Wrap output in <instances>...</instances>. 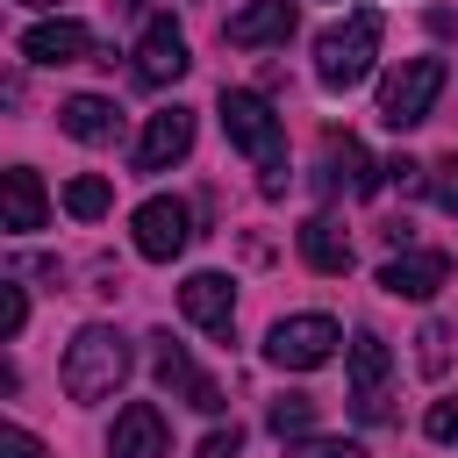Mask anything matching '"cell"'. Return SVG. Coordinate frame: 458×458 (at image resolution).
<instances>
[{
  "label": "cell",
  "mask_w": 458,
  "mask_h": 458,
  "mask_svg": "<svg viewBox=\"0 0 458 458\" xmlns=\"http://www.w3.org/2000/svg\"><path fill=\"white\" fill-rule=\"evenodd\" d=\"M21 322H29V293L7 279V286H0V336H21Z\"/></svg>",
  "instance_id": "cell-24"
},
{
  "label": "cell",
  "mask_w": 458,
  "mask_h": 458,
  "mask_svg": "<svg viewBox=\"0 0 458 458\" xmlns=\"http://www.w3.org/2000/svg\"><path fill=\"white\" fill-rule=\"evenodd\" d=\"M293 36V0H250L222 21V43L236 50H265V43H286Z\"/></svg>",
  "instance_id": "cell-15"
},
{
  "label": "cell",
  "mask_w": 458,
  "mask_h": 458,
  "mask_svg": "<svg viewBox=\"0 0 458 458\" xmlns=\"http://www.w3.org/2000/svg\"><path fill=\"white\" fill-rule=\"evenodd\" d=\"M301 258L315 265V272H351V236H344V222L336 215H308L301 222Z\"/></svg>",
  "instance_id": "cell-18"
},
{
  "label": "cell",
  "mask_w": 458,
  "mask_h": 458,
  "mask_svg": "<svg viewBox=\"0 0 458 458\" xmlns=\"http://www.w3.org/2000/svg\"><path fill=\"white\" fill-rule=\"evenodd\" d=\"M193 150V107H157L143 122V143H136V172H165Z\"/></svg>",
  "instance_id": "cell-11"
},
{
  "label": "cell",
  "mask_w": 458,
  "mask_h": 458,
  "mask_svg": "<svg viewBox=\"0 0 458 458\" xmlns=\"http://www.w3.org/2000/svg\"><path fill=\"white\" fill-rule=\"evenodd\" d=\"M236 451H243V429L229 422V429H215V437H200V451H193V458H236Z\"/></svg>",
  "instance_id": "cell-26"
},
{
  "label": "cell",
  "mask_w": 458,
  "mask_h": 458,
  "mask_svg": "<svg viewBox=\"0 0 458 458\" xmlns=\"http://www.w3.org/2000/svg\"><path fill=\"white\" fill-rule=\"evenodd\" d=\"M372 186H379V165L365 157V143H358V136H329V143H322V193L365 200Z\"/></svg>",
  "instance_id": "cell-16"
},
{
  "label": "cell",
  "mask_w": 458,
  "mask_h": 458,
  "mask_svg": "<svg viewBox=\"0 0 458 458\" xmlns=\"http://www.w3.org/2000/svg\"><path fill=\"white\" fill-rule=\"evenodd\" d=\"M415 365H422V379H444V365H451V329H444V322H422Z\"/></svg>",
  "instance_id": "cell-22"
},
{
  "label": "cell",
  "mask_w": 458,
  "mask_h": 458,
  "mask_svg": "<svg viewBox=\"0 0 458 458\" xmlns=\"http://www.w3.org/2000/svg\"><path fill=\"white\" fill-rule=\"evenodd\" d=\"M21 57L29 64H79V57H93V29L72 14H50V21L21 29Z\"/></svg>",
  "instance_id": "cell-10"
},
{
  "label": "cell",
  "mask_w": 458,
  "mask_h": 458,
  "mask_svg": "<svg viewBox=\"0 0 458 458\" xmlns=\"http://www.w3.org/2000/svg\"><path fill=\"white\" fill-rule=\"evenodd\" d=\"M43 215H50V200H43V179H36L29 165H14V172L0 179V222H7L14 236H36V229H43Z\"/></svg>",
  "instance_id": "cell-17"
},
{
  "label": "cell",
  "mask_w": 458,
  "mask_h": 458,
  "mask_svg": "<svg viewBox=\"0 0 458 458\" xmlns=\"http://www.w3.org/2000/svg\"><path fill=\"white\" fill-rule=\"evenodd\" d=\"M129 229H136V250H143L150 265H172V258L193 243V208L172 200V193H150V200L129 215Z\"/></svg>",
  "instance_id": "cell-6"
},
{
  "label": "cell",
  "mask_w": 458,
  "mask_h": 458,
  "mask_svg": "<svg viewBox=\"0 0 458 458\" xmlns=\"http://www.w3.org/2000/svg\"><path fill=\"white\" fill-rule=\"evenodd\" d=\"M422 429H429L437 444H458V401H437V408L422 415Z\"/></svg>",
  "instance_id": "cell-25"
},
{
  "label": "cell",
  "mask_w": 458,
  "mask_h": 458,
  "mask_svg": "<svg viewBox=\"0 0 458 458\" xmlns=\"http://www.w3.org/2000/svg\"><path fill=\"white\" fill-rule=\"evenodd\" d=\"M14 7H64V0H14Z\"/></svg>",
  "instance_id": "cell-30"
},
{
  "label": "cell",
  "mask_w": 458,
  "mask_h": 458,
  "mask_svg": "<svg viewBox=\"0 0 458 458\" xmlns=\"http://www.w3.org/2000/svg\"><path fill=\"white\" fill-rule=\"evenodd\" d=\"M437 93H444V57H401L386 72V86H379V122L394 136L401 129H422L429 107H437Z\"/></svg>",
  "instance_id": "cell-4"
},
{
  "label": "cell",
  "mask_w": 458,
  "mask_h": 458,
  "mask_svg": "<svg viewBox=\"0 0 458 458\" xmlns=\"http://www.w3.org/2000/svg\"><path fill=\"white\" fill-rule=\"evenodd\" d=\"M444 279H451V258H444V250H394V258L379 265V286H386L394 301H429Z\"/></svg>",
  "instance_id": "cell-12"
},
{
  "label": "cell",
  "mask_w": 458,
  "mask_h": 458,
  "mask_svg": "<svg viewBox=\"0 0 458 458\" xmlns=\"http://www.w3.org/2000/svg\"><path fill=\"white\" fill-rule=\"evenodd\" d=\"M286 458H365L351 437H301V444H286Z\"/></svg>",
  "instance_id": "cell-23"
},
{
  "label": "cell",
  "mask_w": 458,
  "mask_h": 458,
  "mask_svg": "<svg viewBox=\"0 0 458 458\" xmlns=\"http://www.w3.org/2000/svg\"><path fill=\"white\" fill-rule=\"evenodd\" d=\"M0 451H7V458H43V444H36L21 422H7V429H0Z\"/></svg>",
  "instance_id": "cell-28"
},
{
  "label": "cell",
  "mask_w": 458,
  "mask_h": 458,
  "mask_svg": "<svg viewBox=\"0 0 458 458\" xmlns=\"http://www.w3.org/2000/svg\"><path fill=\"white\" fill-rule=\"evenodd\" d=\"M222 129H229V143L258 165V186L279 200V193H286V122L272 114V100L250 93V86H222Z\"/></svg>",
  "instance_id": "cell-1"
},
{
  "label": "cell",
  "mask_w": 458,
  "mask_h": 458,
  "mask_svg": "<svg viewBox=\"0 0 458 458\" xmlns=\"http://www.w3.org/2000/svg\"><path fill=\"white\" fill-rule=\"evenodd\" d=\"M186 36H179V21L172 14H150L143 21V36H136V79L143 86H172V79H186Z\"/></svg>",
  "instance_id": "cell-8"
},
{
  "label": "cell",
  "mask_w": 458,
  "mask_h": 458,
  "mask_svg": "<svg viewBox=\"0 0 458 458\" xmlns=\"http://www.w3.org/2000/svg\"><path fill=\"white\" fill-rule=\"evenodd\" d=\"M107 208H114V186H107L100 172H79V179L64 186V215H72V222H100Z\"/></svg>",
  "instance_id": "cell-20"
},
{
  "label": "cell",
  "mask_w": 458,
  "mask_h": 458,
  "mask_svg": "<svg viewBox=\"0 0 458 458\" xmlns=\"http://www.w3.org/2000/svg\"><path fill=\"white\" fill-rule=\"evenodd\" d=\"M379 36H386V21H379L372 7L344 14L336 29H322V36H315V79H322L329 93H351V86L372 72V57H379Z\"/></svg>",
  "instance_id": "cell-3"
},
{
  "label": "cell",
  "mask_w": 458,
  "mask_h": 458,
  "mask_svg": "<svg viewBox=\"0 0 458 458\" xmlns=\"http://www.w3.org/2000/svg\"><path fill=\"white\" fill-rule=\"evenodd\" d=\"M386 372H394V351H386L372 329H358V336H351V408H358L365 422L386 415Z\"/></svg>",
  "instance_id": "cell-9"
},
{
  "label": "cell",
  "mask_w": 458,
  "mask_h": 458,
  "mask_svg": "<svg viewBox=\"0 0 458 458\" xmlns=\"http://www.w3.org/2000/svg\"><path fill=\"white\" fill-rule=\"evenodd\" d=\"M265 429H272V437H293V444H301V437L315 429V394H279V401L265 408Z\"/></svg>",
  "instance_id": "cell-21"
},
{
  "label": "cell",
  "mask_w": 458,
  "mask_h": 458,
  "mask_svg": "<svg viewBox=\"0 0 458 458\" xmlns=\"http://www.w3.org/2000/svg\"><path fill=\"white\" fill-rule=\"evenodd\" d=\"M64 394L72 401H107L122 379H129V336L107 329V322H86L72 344H64Z\"/></svg>",
  "instance_id": "cell-2"
},
{
  "label": "cell",
  "mask_w": 458,
  "mask_h": 458,
  "mask_svg": "<svg viewBox=\"0 0 458 458\" xmlns=\"http://www.w3.org/2000/svg\"><path fill=\"white\" fill-rule=\"evenodd\" d=\"M336 344H344V329H336L329 315H286V322H272L265 358H272L279 372H315V365L336 358Z\"/></svg>",
  "instance_id": "cell-5"
},
{
  "label": "cell",
  "mask_w": 458,
  "mask_h": 458,
  "mask_svg": "<svg viewBox=\"0 0 458 458\" xmlns=\"http://www.w3.org/2000/svg\"><path fill=\"white\" fill-rule=\"evenodd\" d=\"M150 372H157V386L186 394V408H200V415H222V408H229V401H222V386H215L208 372H193V358H186V344H179L172 329H157V336H150Z\"/></svg>",
  "instance_id": "cell-7"
},
{
  "label": "cell",
  "mask_w": 458,
  "mask_h": 458,
  "mask_svg": "<svg viewBox=\"0 0 458 458\" xmlns=\"http://www.w3.org/2000/svg\"><path fill=\"white\" fill-rule=\"evenodd\" d=\"M57 129L79 136V143H107V136H114V100H100V93H72V100L57 107Z\"/></svg>",
  "instance_id": "cell-19"
},
{
  "label": "cell",
  "mask_w": 458,
  "mask_h": 458,
  "mask_svg": "<svg viewBox=\"0 0 458 458\" xmlns=\"http://www.w3.org/2000/svg\"><path fill=\"white\" fill-rule=\"evenodd\" d=\"M386 179H394L401 193H415V186H422V165H415V157H394V165H386Z\"/></svg>",
  "instance_id": "cell-29"
},
{
  "label": "cell",
  "mask_w": 458,
  "mask_h": 458,
  "mask_svg": "<svg viewBox=\"0 0 458 458\" xmlns=\"http://www.w3.org/2000/svg\"><path fill=\"white\" fill-rule=\"evenodd\" d=\"M429 193H437V208H451V215H458V157H444V165H437Z\"/></svg>",
  "instance_id": "cell-27"
},
{
  "label": "cell",
  "mask_w": 458,
  "mask_h": 458,
  "mask_svg": "<svg viewBox=\"0 0 458 458\" xmlns=\"http://www.w3.org/2000/svg\"><path fill=\"white\" fill-rule=\"evenodd\" d=\"M179 308H186V322L208 329V336H229V329H236V286H229L222 272H193V279L179 286Z\"/></svg>",
  "instance_id": "cell-13"
},
{
  "label": "cell",
  "mask_w": 458,
  "mask_h": 458,
  "mask_svg": "<svg viewBox=\"0 0 458 458\" xmlns=\"http://www.w3.org/2000/svg\"><path fill=\"white\" fill-rule=\"evenodd\" d=\"M107 451H114V458H165V451H172V429H165L157 401H129V408L114 415V429H107Z\"/></svg>",
  "instance_id": "cell-14"
}]
</instances>
